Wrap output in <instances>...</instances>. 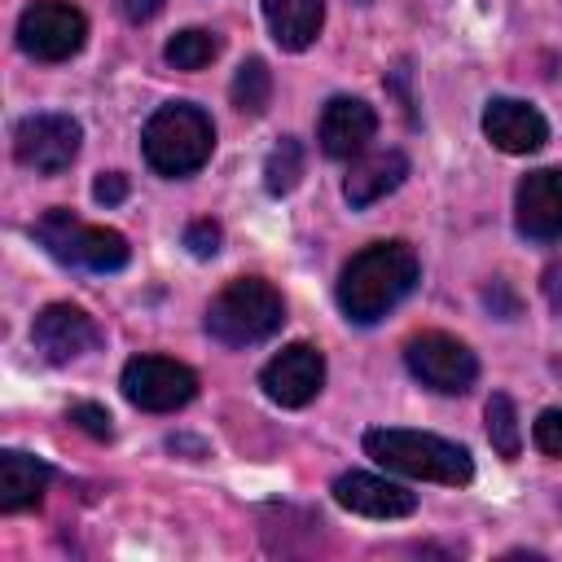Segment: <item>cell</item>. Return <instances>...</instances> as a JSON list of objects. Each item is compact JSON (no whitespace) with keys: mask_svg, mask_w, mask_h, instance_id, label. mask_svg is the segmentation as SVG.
Here are the masks:
<instances>
[{"mask_svg":"<svg viewBox=\"0 0 562 562\" xmlns=\"http://www.w3.org/2000/svg\"><path fill=\"white\" fill-rule=\"evenodd\" d=\"M417 277L422 263L408 241H373L360 255H351L338 272V312L351 325H378L395 303L413 294Z\"/></svg>","mask_w":562,"mask_h":562,"instance_id":"6da1fadb","label":"cell"},{"mask_svg":"<svg viewBox=\"0 0 562 562\" xmlns=\"http://www.w3.org/2000/svg\"><path fill=\"white\" fill-rule=\"evenodd\" d=\"M364 452L404 474V479H422V483H448V487H465L474 479V461L461 443L439 439L430 430H400V426H378L364 435Z\"/></svg>","mask_w":562,"mask_h":562,"instance_id":"7a4b0ae2","label":"cell"},{"mask_svg":"<svg viewBox=\"0 0 562 562\" xmlns=\"http://www.w3.org/2000/svg\"><path fill=\"white\" fill-rule=\"evenodd\" d=\"M206 334L224 347L268 342L285 325V299L263 277H237L206 303Z\"/></svg>","mask_w":562,"mask_h":562,"instance_id":"3957f363","label":"cell"},{"mask_svg":"<svg viewBox=\"0 0 562 562\" xmlns=\"http://www.w3.org/2000/svg\"><path fill=\"white\" fill-rule=\"evenodd\" d=\"M140 149L158 176H167V180L193 176L215 149V123L206 119V110H198L189 101H167L149 114V123L140 132Z\"/></svg>","mask_w":562,"mask_h":562,"instance_id":"277c9868","label":"cell"},{"mask_svg":"<svg viewBox=\"0 0 562 562\" xmlns=\"http://www.w3.org/2000/svg\"><path fill=\"white\" fill-rule=\"evenodd\" d=\"M35 237L40 246L70 263V268H88V272H119L127 263V237L119 228H101V224H83L79 215L53 206L48 215H40L35 224Z\"/></svg>","mask_w":562,"mask_h":562,"instance_id":"5b68a950","label":"cell"},{"mask_svg":"<svg viewBox=\"0 0 562 562\" xmlns=\"http://www.w3.org/2000/svg\"><path fill=\"white\" fill-rule=\"evenodd\" d=\"M404 364H408V373H413L422 386H430V391H439V395H465V391L474 386V378H479L474 351H470L461 338L439 334V329L413 334V338L404 342Z\"/></svg>","mask_w":562,"mask_h":562,"instance_id":"8992f818","label":"cell"},{"mask_svg":"<svg viewBox=\"0 0 562 562\" xmlns=\"http://www.w3.org/2000/svg\"><path fill=\"white\" fill-rule=\"evenodd\" d=\"M88 22L66 0H35L18 18V48L35 61H66L83 48Z\"/></svg>","mask_w":562,"mask_h":562,"instance_id":"52a82bcc","label":"cell"},{"mask_svg":"<svg viewBox=\"0 0 562 562\" xmlns=\"http://www.w3.org/2000/svg\"><path fill=\"white\" fill-rule=\"evenodd\" d=\"M123 395L140 413H176L198 395V373L167 356H132L123 364Z\"/></svg>","mask_w":562,"mask_h":562,"instance_id":"ba28073f","label":"cell"},{"mask_svg":"<svg viewBox=\"0 0 562 562\" xmlns=\"http://www.w3.org/2000/svg\"><path fill=\"white\" fill-rule=\"evenodd\" d=\"M83 127L70 114H31L13 132V154L35 176H57L79 158Z\"/></svg>","mask_w":562,"mask_h":562,"instance_id":"9c48e42d","label":"cell"},{"mask_svg":"<svg viewBox=\"0 0 562 562\" xmlns=\"http://www.w3.org/2000/svg\"><path fill=\"white\" fill-rule=\"evenodd\" d=\"M259 386L272 404L281 408H303L321 395L325 386V356L312 342H290L281 347L263 369H259Z\"/></svg>","mask_w":562,"mask_h":562,"instance_id":"30bf717a","label":"cell"},{"mask_svg":"<svg viewBox=\"0 0 562 562\" xmlns=\"http://www.w3.org/2000/svg\"><path fill=\"white\" fill-rule=\"evenodd\" d=\"M31 342L48 364H70L101 342V325L75 303H48L31 325Z\"/></svg>","mask_w":562,"mask_h":562,"instance_id":"8fae6325","label":"cell"},{"mask_svg":"<svg viewBox=\"0 0 562 562\" xmlns=\"http://www.w3.org/2000/svg\"><path fill=\"white\" fill-rule=\"evenodd\" d=\"M514 224L527 241H562V167H540L518 180Z\"/></svg>","mask_w":562,"mask_h":562,"instance_id":"7c38bea8","label":"cell"},{"mask_svg":"<svg viewBox=\"0 0 562 562\" xmlns=\"http://www.w3.org/2000/svg\"><path fill=\"white\" fill-rule=\"evenodd\" d=\"M378 132V114L360 97H329L316 123V140L329 158H360Z\"/></svg>","mask_w":562,"mask_h":562,"instance_id":"4fadbf2b","label":"cell"},{"mask_svg":"<svg viewBox=\"0 0 562 562\" xmlns=\"http://www.w3.org/2000/svg\"><path fill=\"white\" fill-rule=\"evenodd\" d=\"M483 136L501 154H536L549 140V123L536 105L514 101V97H492L483 110Z\"/></svg>","mask_w":562,"mask_h":562,"instance_id":"5bb4252c","label":"cell"},{"mask_svg":"<svg viewBox=\"0 0 562 562\" xmlns=\"http://www.w3.org/2000/svg\"><path fill=\"white\" fill-rule=\"evenodd\" d=\"M334 501L351 514H364V518H408L417 509V496L404 483H391V479H378V474H364V470L338 474L334 479Z\"/></svg>","mask_w":562,"mask_h":562,"instance_id":"9a60e30c","label":"cell"},{"mask_svg":"<svg viewBox=\"0 0 562 562\" xmlns=\"http://www.w3.org/2000/svg\"><path fill=\"white\" fill-rule=\"evenodd\" d=\"M408 176V158L400 149H378V154H360L342 180V198L360 211V206H373L378 198L395 193Z\"/></svg>","mask_w":562,"mask_h":562,"instance_id":"2e32d148","label":"cell"},{"mask_svg":"<svg viewBox=\"0 0 562 562\" xmlns=\"http://www.w3.org/2000/svg\"><path fill=\"white\" fill-rule=\"evenodd\" d=\"M48 479H53L48 461H40L31 452H18V448H4L0 452V509L18 514V509L40 505Z\"/></svg>","mask_w":562,"mask_h":562,"instance_id":"e0dca14e","label":"cell"},{"mask_svg":"<svg viewBox=\"0 0 562 562\" xmlns=\"http://www.w3.org/2000/svg\"><path fill=\"white\" fill-rule=\"evenodd\" d=\"M263 18L272 40L285 53H303L307 44H316L321 22H325V0H263Z\"/></svg>","mask_w":562,"mask_h":562,"instance_id":"ac0fdd59","label":"cell"},{"mask_svg":"<svg viewBox=\"0 0 562 562\" xmlns=\"http://www.w3.org/2000/svg\"><path fill=\"white\" fill-rule=\"evenodd\" d=\"M228 97H233V110H241V114H250V119L263 114L268 101H272V70H268V61H263V57H246V61L237 66V75H233Z\"/></svg>","mask_w":562,"mask_h":562,"instance_id":"d6986e66","label":"cell"},{"mask_svg":"<svg viewBox=\"0 0 562 562\" xmlns=\"http://www.w3.org/2000/svg\"><path fill=\"white\" fill-rule=\"evenodd\" d=\"M162 57L176 70H202V66H211L220 57V35L215 31H202V26H189V31H180V35L167 40Z\"/></svg>","mask_w":562,"mask_h":562,"instance_id":"ffe728a7","label":"cell"},{"mask_svg":"<svg viewBox=\"0 0 562 562\" xmlns=\"http://www.w3.org/2000/svg\"><path fill=\"white\" fill-rule=\"evenodd\" d=\"M299 176H303V145L294 136H281V145H272V154L263 162V189L272 198H281L299 184Z\"/></svg>","mask_w":562,"mask_h":562,"instance_id":"44dd1931","label":"cell"},{"mask_svg":"<svg viewBox=\"0 0 562 562\" xmlns=\"http://www.w3.org/2000/svg\"><path fill=\"white\" fill-rule=\"evenodd\" d=\"M483 417H487V439H492V448L514 461L518 448H522V430H518V408H514V400H509V395H492L487 408H483Z\"/></svg>","mask_w":562,"mask_h":562,"instance_id":"7402d4cb","label":"cell"},{"mask_svg":"<svg viewBox=\"0 0 562 562\" xmlns=\"http://www.w3.org/2000/svg\"><path fill=\"white\" fill-rule=\"evenodd\" d=\"M531 439H536V448L544 457H558L562 461V408H544L536 417V426H531Z\"/></svg>","mask_w":562,"mask_h":562,"instance_id":"603a6c76","label":"cell"},{"mask_svg":"<svg viewBox=\"0 0 562 562\" xmlns=\"http://www.w3.org/2000/svg\"><path fill=\"white\" fill-rule=\"evenodd\" d=\"M220 224L215 220H193L189 228H184V246H189V255H198V259H211L215 250H220Z\"/></svg>","mask_w":562,"mask_h":562,"instance_id":"cb8c5ba5","label":"cell"},{"mask_svg":"<svg viewBox=\"0 0 562 562\" xmlns=\"http://www.w3.org/2000/svg\"><path fill=\"white\" fill-rule=\"evenodd\" d=\"M70 422H75L83 435H92V439H110V435H114L110 413H105L101 404H75V408H70Z\"/></svg>","mask_w":562,"mask_h":562,"instance_id":"d4e9b609","label":"cell"},{"mask_svg":"<svg viewBox=\"0 0 562 562\" xmlns=\"http://www.w3.org/2000/svg\"><path fill=\"white\" fill-rule=\"evenodd\" d=\"M92 198H97L101 206H119V202L127 198V176H123V171H101L97 184H92Z\"/></svg>","mask_w":562,"mask_h":562,"instance_id":"484cf974","label":"cell"},{"mask_svg":"<svg viewBox=\"0 0 562 562\" xmlns=\"http://www.w3.org/2000/svg\"><path fill=\"white\" fill-rule=\"evenodd\" d=\"M540 285H544V299H549V307H553V316L562 321V259L544 268V277H540Z\"/></svg>","mask_w":562,"mask_h":562,"instance_id":"4316f807","label":"cell"},{"mask_svg":"<svg viewBox=\"0 0 562 562\" xmlns=\"http://www.w3.org/2000/svg\"><path fill=\"white\" fill-rule=\"evenodd\" d=\"M119 9L127 22H149V18H158L162 0H119Z\"/></svg>","mask_w":562,"mask_h":562,"instance_id":"83f0119b","label":"cell"},{"mask_svg":"<svg viewBox=\"0 0 562 562\" xmlns=\"http://www.w3.org/2000/svg\"><path fill=\"white\" fill-rule=\"evenodd\" d=\"M360 4H369V0H360Z\"/></svg>","mask_w":562,"mask_h":562,"instance_id":"f1b7e54d","label":"cell"}]
</instances>
